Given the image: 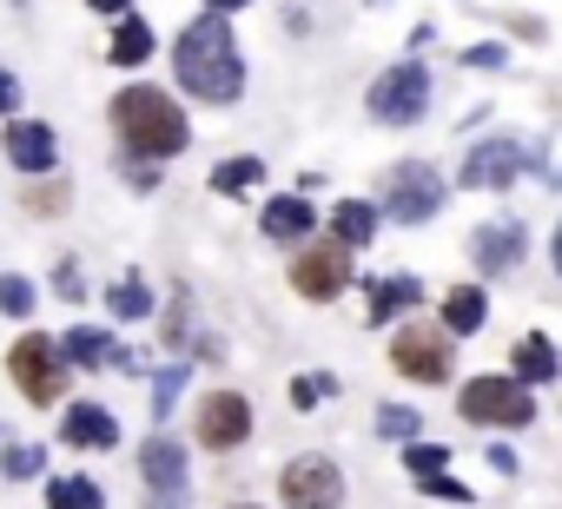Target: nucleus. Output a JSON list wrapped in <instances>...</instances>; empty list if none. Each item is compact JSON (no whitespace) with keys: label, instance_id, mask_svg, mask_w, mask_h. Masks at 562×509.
Instances as JSON below:
<instances>
[{"label":"nucleus","instance_id":"nucleus-18","mask_svg":"<svg viewBox=\"0 0 562 509\" xmlns=\"http://www.w3.org/2000/svg\"><path fill=\"white\" fill-rule=\"evenodd\" d=\"M106 60H113V67H146V60H153V27H146L139 14H120V27H113V41H106Z\"/></svg>","mask_w":562,"mask_h":509},{"label":"nucleus","instance_id":"nucleus-11","mask_svg":"<svg viewBox=\"0 0 562 509\" xmlns=\"http://www.w3.org/2000/svg\"><path fill=\"white\" fill-rule=\"evenodd\" d=\"M522 251H529L522 218H490V225H476V238H470V259H476V272H483V279L516 272V265H522Z\"/></svg>","mask_w":562,"mask_h":509},{"label":"nucleus","instance_id":"nucleus-10","mask_svg":"<svg viewBox=\"0 0 562 509\" xmlns=\"http://www.w3.org/2000/svg\"><path fill=\"white\" fill-rule=\"evenodd\" d=\"M192 437H199L205 450H238V443L251 437V404H245L238 391H205L199 410H192Z\"/></svg>","mask_w":562,"mask_h":509},{"label":"nucleus","instance_id":"nucleus-3","mask_svg":"<svg viewBox=\"0 0 562 509\" xmlns=\"http://www.w3.org/2000/svg\"><path fill=\"white\" fill-rule=\"evenodd\" d=\"M364 106H371V120H384V126H417L424 106H430V67H424V60H397V67H384V73L371 80Z\"/></svg>","mask_w":562,"mask_h":509},{"label":"nucleus","instance_id":"nucleus-31","mask_svg":"<svg viewBox=\"0 0 562 509\" xmlns=\"http://www.w3.org/2000/svg\"><path fill=\"white\" fill-rule=\"evenodd\" d=\"M153 384H159V391H153V410H159V417H166V410H172V404H179V384H186V371H179V364H172V371H159V377H153Z\"/></svg>","mask_w":562,"mask_h":509},{"label":"nucleus","instance_id":"nucleus-38","mask_svg":"<svg viewBox=\"0 0 562 509\" xmlns=\"http://www.w3.org/2000/svg\"><path fill=\"white\" fill-rule=\"evenodd\" d=\"M463 67H509V60H503V47H470Z\"/></svg>","mask_w":562,"mask_h":509},{"label":"nucleus","instance_id":"nucleus-26","mask_svg":"<svg viewBox=\"0 0 562 509\" xmlns=\"http://www.w3.org/2000/svg\"><path fill=\"white\" fill-rule=\"evenodd\" d=\"M0 470H8L14 483H27V476L47 470V450H41V443H8V450H0Z\"/></svg>","mask_w":562,"mask_h":509},{"label":"nucleus","instance_id":"nucleus-6","mask_svg":"<svg viewBox=\"0 0 562 509\" xmlns=\"http://www.w3.org/2000/svg\"><path fill=\"white\" fill-rule=\"evenodd\" d=\"M345 285H351V245L345 238H318V245H305L299 259H292V292L299 298L331 305Z\"/></svg>","mask_w":562,"mask_h":509},{"label":"nucleus","instance_id":"nucleus-15","mask_svg":"<svg viewBox=\"0 0 562 509\" xmlns=\"http://www.w3.org/2000/svg\"><path fill=\"white\" fill-rule=\"evenodd\" d=\"M60 443H74V450H113V443H120V423H113V410H100V404H67Z\"/></svg>","mask_w":562,"mask_h":509},{"label":"nucleus","instance_id":"nucleus-4","mask_svg":"<svg viewBox=\"0 0 562 509\" xmlns=\"http://www.w3.org/2000/svg\"><path fill=\"white\" fill-rule=\"evenodd\" d=\"M457 410L470 417V423H509V430H522L529 417H536V397H529V384L522 377H470L463 391H457Z\"/></svg>","mask_w":562,"mask_h":509},{"label":"nucleus","instance_id":"nucleus-7","mask_svg":"<svg viewBox=\"0 0 562 509\" xmlns=\"http://www.w3.org/2000/svg\"><path fill=\"white\" fill-rule=\"evenodd\" d=\"M8 377H14V391H21L27 404H54V397H60V384H67L54 338H41V331L14 338V351H8Z\"/></svg>","mask_w":562,"mask_h":509},{"label":"nucleus","instance_id":"nucleus-28","mask_svg":"<svg viewBox=\"0 0 562 509\" xmlns=\"http://www.w3.org/2000/svg\"><path fill=\"white\" fill-rule=\"evenodd\" d=\"M34 298H41V292H34L27 279H0V312H8V318L27 325V318H34Z\"/></svg>","mask_w":562,"mask_h":509},{"label":"nucleus","instance_id":"nucleus-35","mask_svg":"<svg viewBox=\"0 0 562 509\" xmlns=\"http://www.w3.org/2000/svg\"><path fill=\"white\" fill-rule=\"evenodd\" d=\"M8 113H21V80L0 67V120H8Z\"/></svg>","mask_w":562,"mask_h":509},{"label":"nucleus","instance_id":"nucleus-8","mask_svg":"<svg viewBox=\"0 0 562 509\" xmlns=\"http://www.w3.org/2000/svg\"><path fill=\"white\" fill-rule=\"evenodd\" d=\"M278 496H285V509H338L345 502V470L331 456H292L278 470Z\"/></svg>","mask_w":562,"mask_h":509},{"label":"nucleus","instance_id":"nucleus-14","mask_svg":"<svg viewBox=\"0 0 562 509\" xmlns=\"http://www.w3.org/2000/svg\"><path fill=\"white\" fill-rule=\"evenodd\" d=\"M139 476H146L153 496L186 489V443H179V437H146V443H139Z\"/></svg>","mask_w":562,"mask_h":509},{"label":"nucleus","instance_id":"nucleus-24","mask_svg":"<svg viewBox=\"0 0 562 509\" xmlns=\"http://www.w3.org/2000/svg\"><path fill=\"white\" fill-rule=\"evenodd\" d=\"M106 312H113L120 325H133V318H146V312H153V285H146V279H120V285L106 292Z\"/></svg>","mask_w":562,"mask_h":509},{"label":"nucleus","instance_id":"nucleus-43","mask_svg":"<svg viewBox=\"0 0 562 509\" xmlns=\"http://www.w3.org/2000/svg\"><path fill=\"white\" fill-rule=\"evenodd\" d=\"M238 509H251V502H238Z\"/></svg>","mask_w":562,"mask_h":509},{"label":"nucleus","instance_id":"nucleus-9","mask_svg":"<svg viewBox=\"0 0 562 509\" xmlns=\"http://www.w3.org/2000/svg\"><path fill=\"white\" fill-rule=\"evenodd\" d=\"M391 364L411 377V384H443L450 377V331L437 325H404L391 338Z\"/></svg>","mask_w":562,"mask_h":509},{"label":"nucleus","instance_id":"nucleus-37","mask_svg":"<svg viewBox=\"0 0 562 509\" xmlns=\"http://www.w3.org/2000/svg\"><path fill=\"white\" fill-rule=\"evenodd\" d=\"M166 344H172V351H179V344H186V298H179V305H172V312H166Z\"/></svg>","mask_w":562,"mask_h":509},{"label":"nucleus","instance_id":"nucleus-2","mask_svg":"<svg viewBox=\"0 0 562 509\" xmlns=\"http://www.w3.org/2000/svg\"><path fill=\"white\" fill-rule=\"evenodd\" d=\"M106 113H113V133L126 139V152H139V159H172V152L192 146V126H186V113H179V100L166 87L133 80V87L113 93Z\"/></svg>","mask_w":562,"mask_h":509},{"label":"nucleus","instance_id":"nucleus-30","mask_svg":"<svg viewBox=\"0 0 562 509\" xmlns=\"http://www.w3.org/2000/svg\"><path fill=\"white\" fill-rule=\"evenodd\" d=\"M338 391V377H325V371H312V377H299L292 384V410H312V404H325Z\"/></svg>","mask_w":562,"mask_h":509},{"label":"nucleus","instance_id":"nucleus-13","mask_svg":"<svg viewBox=\"0 0 562 509\" xmlns=\"http://www.w3.org/2000/svg\"><path fill=\"white\" fill-rule=\"evenodd\" d=\"M0 146H8V159H14L27 179H47L54 159H60V146H54V133H47L41 120H8V139H0Z\"/></svg>","mask_w":562,"mask_h":509},{"label":"nucleus","instance_id":"nucleus-41","mask_svg":"<svg viewBox=\"0 0 562 509\" xmlns=\"http://www.w3.org/2000/svg\"><path fill=\"white\" fill-rule=\"evenodd\" d=\"M549 265H555V279H562V225H555V238H549Z\"/></svg>","mask_w":562,"mask_h":509},{"label":"nucleus","instance_id":"nucleus-17","mask_svg":"<svg viewBox=\"0 0 562 509\" xmlns=\"http://www.w3.org/2000/svg\"><path fill=\"white\" fill-rule=\"evenodd\" d=\"M483 318H490L483 285H457V292L443 298V331H450V338H476V331H483Z\"/></svg>","mask_w":562,"mask_h":509},{"label":"nucleus","instance_id":"nucleus-39","mask_svg":"<svg viewBox=\"0 0 562 509\" xmlns=\"http://www.w3.org/2000/svg\"><path fill=\"white\" fill-rule=\"evenodd\" d=\"M87 8H93V14H113V21H120V14H133V0H87Z\"/></svg>","mask_w":562,"mask_h":509},{"label":"nucleus","instance_id":"nucleus-40","mask_svg":"<svg viewBox=\"0 0 562 509\" xmlns=\"http://www.w3.org/2000/svg\"><path fill=\"white\" fill-rule=\"evenodd\" d=\"M146 509H186V489H172V496H153Z\"/></svg>","mask_w":562,"mask_h":509},{"label":"nucleus","instance_id":"nucleus-27","mask_svg":"<svg viewBox=\"0 0 562 509\" xmlns=\"http://www.w3.org/2000/svg\"><path fill=\"white\" fill-rule=\"evenodd\" d=\"M417 430H424V417H417L411 404H384V410H378V437H391V443H411Z\"/></svg>","mask_w":562,"mask_h":509},{"label":"nucleus","instance_id":"nucleus-5","mask_svg":"<svg viewBox=\"0 0 562 509\" xmlns=\"http://www.w3.org/2000/svg\"><path fill=\"white\" fill-rule=\"evenodd\" d=\"M443 199H450V185H443L424 159H404V166L384 179V212H391L397 225H430V218L443 212Z\"/></svg>","mask_w":562,"mask_h":509},{"label":"nucleus","instance_id":"nucleus-19","mask_svg":"<svg viewBox=\"0 0 562 509\" xmlns=\"http://www.w3.org/2000/svg\"><path fill=\"white\" fill-rule=\"evenodd\" d=\"M424 298V285L411 272H391V279H371V325H384L391 312H411Z\"/></svg>","mask_w":562,"mask_h":509},{"label":"nucleus","instance_id":"nucleus-21","mask_svg":"<svg viewBox=\"0 0 562 509\" xmlns=\"http://www.w3.org/2000/svg\"><path fill=\"white\" fill-rule=\"evenodd\" d=\"M331 238H345L351 251L371 245V238H378V205H371V199H345V205L331 212Z\"/></svg>","mask_w":562,"mask_h":509},{"label":"nucleus","instance_id":"nucleus-23","mask_svg":"<svg viewBox=\"0 0 562 509\" xmlns=\"http://www.w3.org/2000/svg\"><path fill=\"white\" fill-rule=\"evenodd\" d=\"M265 179V159H251V152H238V159H218V172H212V192H225V199H238V192H251Z\"/></svg>","mask_w":562,"mask_h":509},{"label":"nucleus","instance_id":"nucleus-20","mask_svg":"<svg viewBox=\"0 0 562 509\" xmlns=\"http://www.w3.org/2000/svg\"><path fill=\"white\" fill-rule=\"evenodd\" d=\"M516 377H522V384H555V377H562V358H555V344H549L542 331H529V338L516 344Z\"/></svg>","mask_w":562,"mask_h":509},{"label":"nucleus","instance_id":"nucleus-22","mask_svg":"<svg viewBox=\"0 0 562 509\" xmlns=\"http://www.w3.org/2000/svg\"><path fill=\"white\" fill-rule=\"evenodd\" d=\"M47 509H106V496H100L93 476H54L47 483Z\"/></svg>","mask_w":562,"mask_h":509},{"label":"nucleus","instance_id":"nucleus-25","mask_svg":"<svg viewBox=\"0 0 562 509\" xmlns=\"http://www.w3.org/2000/svg\"><path fill=\"white\" fill-rule=\"evenodd\" d=\"M60 351H67L74 364H106V358H113V344H106V331H93V325H74Z\"/></svg>","mask_w":562,"mask_h":509},{"label":"nucleus","instance_id":"nucleus-12","mask_svg":"<svg viewBox=\"0 0 562 509\" xmlns=\"http://www.w3.org/2000/svg\"><path fill=\"white\" fill-rule=\"evenodd\" d=\"M522 159H529L522 139H483V146L463 159V185H470V192H503V185L522 172Z\"/></svg>","mask_w":562,"mask_h":509},{"label":"nucleus","instance_id":"nucleus-34","mask_svg":"<svg viewBox=\"0 0 562 509\" xmlns=\"http://www.w3.org/2000/svg\"><path fill=\"white\" fill-rule=\"evenodd\" d=\"M424 496H450V502H470V489H463L457 476H443V470H437V476H424Z\"/></svg>","mask_w":562,"mask_h":509},{"label":"nucleus","instance_id":"nucleus-29","mask_svg":"<svg viewBox=\"0 0 562 509\" xmlns=\"http://www.w3.org/2000/svg\"><path fill=\"white\" fill-rule=\"evenodd\" d=\"M404 463H411V476L424 483V476H437V470L450 463V450H443V443H404Z\"/></svg>","mask_w":562,"mask_h":509},{"label":"nucleus","instance_id":"nucleus-32","mask_svg":"<svg viewBox=\"0 0 562 509\" xmlns=\"http://www.w3.org/2000/svg\"><path fill=\"white\" fill-rule=\"evenodd\" d=\"M54 292H60V298H87V279H80V265H74V259H60V272H54Z\"/></svg>","mask_w":562,"mask_h":509},{"label":"nucleus","instance_id":"nucleus-1","mask_svg":"<svg viewBox=\"0 0 562 509\" xmlns=\"http://www.w3.org/2000/svg\"><path fill=\"white\" fill-rule=\"evenodd\" d=\"M172 73H179V87L192 93V100H205V106H232L238 93H245V60H238V41H232V14H199L186 34H179V47H172Z\"/></svg>","mask_w":562,"mask_h":509},{"label":"nucleus","instance_id":"nucleus-42","mask_svg":"<svg viewBox=\"0 0 562 509\" xmlns=\"http://www.w3.org/2000/svg\"><path fill=\"white\" fill-rule=\"evenodd\" d=\"M212 14H238V8H251V0H205Z\"/></svg>","mask_w":562,"mask_h":509},{"label":"nucleus","instance_id":"nucleus-36","mask_svg":"<svg viewBox=\"0 0 562 509\" xmlns=\"http://www.w3.org/2000/svg\"><path fill=\"white\" fill-rule=\"evenodd\" d=\"M126 179H133L139 192H153V185H159V172H153V159H139V152H133V166H126Z\"/></svg>","mask_w":562,"mask_h":509},{"label":"nucleus","instance_id":"nucleus-33","mask_svg":"<svg viewBox=\"0 0 562 509\" xmlns=\"http://www.w3.org/2000/svg\"><path fill=\"white\" fill-rule=\"evenodd\" d=\"M27 205H34V212H60V205H67V185H60V179L47 172V185H41V192H34Z\"/></svg>","mask_w":562,"mask_h":509},{"label":"nucleus","instance_id":"nucleus-16","mask_svg":"<svg viewBox=\"0 0 562 509\" xmlns=\"http://www.w3.org/2000/svg\"><path fill=\"white\" fill-rule=\"evenodd\" d=\"M312 225H318V212H312V205H305L299 192H285V199H271V205H265V218H258V231H265V238H278V245H292V238H305Z\"/></svg>","mask_w":562,"mask_h":509}]
</instances>
